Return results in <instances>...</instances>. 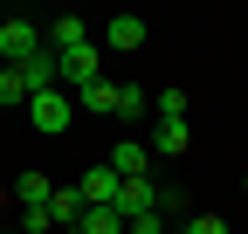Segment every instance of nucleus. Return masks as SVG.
I'll return each instance as SVG.
<instances>
[{
	"instance_id": "obj_1",
	"label": "nucleus",
	"mask_w": 248,
	"mask_h": 234,
	"mask_svg": "<svg viewBox=\"0 0 248 234\" xmlns=\"http://www.w3.org/2000/svg\"><path fill=\"white\" fill-rule=\"evenodd\" d=\"M35 55H42V28H35V21H7V14H0V62L21 69V62H35Z\"/></svg>"
},
{
	"instance_id": "obj_2",
	"label": "nucleus",
	"mask_w": 248,
	"mask_h": 234,
	"mask_svg": "<svg viewBox=\"0 0 248 234\" xmlns=\"http://www.w3.org/2000/svg\"><path fill=\"white\" fill-rule=\"evenodd\" d=\"M28 117H35V131H69V117H76V103L69 97H62V90H35V97H28Z\"/></svg>"
},
{
	"instance_id": "obj_3",
	"label": "nucleus",
	"mask_w": 248,
	"mask_h": 234,
	"mask_svg": "<svg viewBox=\"0 0 248 234\" xmlns=\"http://www.w3.org/2000/svg\"><path fill=\"white\" fill-rule=\"evenodd\" d=\"M117 220H138V214H159V186L152 179H117V200H110Z\"/></svg>"
},
{
	"instance_id": "obj_4",
	"label": "nucleus",
	"mask_w": 248,
	"mask_h": 234,
	"mask_svg": "<svg viewBox=\"0 0 248 234\" xmlns=\"http://www.w3.org/2000/svg\"><path fill=\"white\" fill-rule=\"evenodd\" d=\"M104 165L117 172V179H152V152H145V145H138V138H117Z\"/></svg>"
},
{
	"instance_id": "obj_5",
	"label": "nucleus",
	"mask_w": 248,
	"mask_h": 234,
	"mask_svg": "<svg viewBox=\"0 0 248 234\" xmlns=\"http://www.w3.org/2000/svg\"><path fill=\"white\" fill-rule=\"evenodd\" d=\"M83 42H90V21H83V14H55V21H48V35H42L48 55H69V48H83Z\"/></svg>"
},
{
	"instance_id": "obj_6",
	"label": "nucleus",
	"mask_w": 248,
	"mask_h": 234,
	"mask_svg": "<svg viewBox=\"0 0 248 234\" xmlns=\"http://www.w3.org/2000/svg\"><path fill=\"white\" fill-rule=\"evenodd\" d=\"M186 145H193V124H186V117H159V124H152V145H145V152H159V159H179Z\"/></svg>"
},
{
	"instance_id": "obj_7",
	"label": "nucleus",
	"mask_w": 248,
	"mask_h": 234,
	"mask_svg": "<svg viewBox=\"0 0 248 234\" xmlns=\"http://www.w3.org/2000/svg\"><path fill=\"white\" fill-rule=\"evenodd\" d=\"M55 69H62V83H97V42H83V48H69V55H55Z\"/></svg>"
},
{
	"instance_id": "obj_8",
	"label": "nucleus",
	"mask_w": 248,
	"mask_h": 234,
	"mask_svg": "<svg viewBox=\"0 0 248 234\" xmlns=\"http://www.w3.org/2000/svg\"><path fill=\"white\" fill-rule=\"evenodd\" d=\"M145 35H152V28H145L138 14H110V21H104V42H110V48H124V55L145 48Z\"/></svg>"
},
{
	"instance_id": "obj_9",
	"label": "nucleus",
	"mask_w": 248,
	"mask_h": 234,
	"mask_svg": "<svg viewBox=\"0 0 248 234\" xmlns=\"http://www.w3.org/2000/svg\"><path fill=\"white\" fill-rule=\"evenodd\" d=\"M69 103H76V110H90V117H117V83H104V76H97V83H83Z\"/></svg>"
},
{
	"instance_id": "obj_10",
	"label": "nucleus",
	"mask_w": 248,
	"mask_h": 234,
	"mask_svg": "<svg viewBox=\"0 0 248 234\" xmlns=\"http://www.w3.org/2000/svg\"><path fill=\"white\" fill-rule=\"evenodd\" d=\"M76 193H83V207H110V200H117V172L110 165H90Z\"/></svg>"
},
{
	"instance_id": "obj_11",
	"label": "nucleus",
	"mask_w": 248,
	"mask_h": 234,
	"mask_svg": "<svg viewBox=\"0 0 248 234\" xmlns=\"http://www.w3.org/2000/svg\"><path fill=\"white\" fill-rule=\"evenodd\" d=\"M48 227H83V193L76 186H55L48 193Z\"/></svg>"
},
{
	"instance_id": "obj_12",
	"label": "nucleus",
	"mask_w": 248,
	"mask_h": 234,
	"mask_svg": "<svg viewBox=\"0 0 248 234\" xmlns=\"http://www.w3.org/2000/svg\"><path fill=\"white\" fill-rule=\"evenodd\" d=\"M7 193L21 200V207H48V193H55V179H48V172H21V179H14Z\"/></svg>"
},
{
	"instance_id": "obj_13",
	"label": "nucleus",
	"mask_w": 248,
	"mask_h": 234,
	"mask_svg": "<svg viewBox=\"0 0 248 234\" xmlns=\"http://www.w3.org/2000/svg\"><path fill=\"white\" fill-rule=\"evenodd\" d=\"M145 110H152V103H145V90H138V83H117V117H124V124H138Z\"/></svg>"
},
{
	"instance_id": "obj_14",
	"label": "nucleus",
	"mask_w": 248,
	"mask_h": 234,
	"mask_svg": "<svg viewBox=\"0 0 248 234\" xmlns=\"http://www.w3.org/2000/svg\"><path fill=\"white\" fill-rule=\"evenodd\" d=\"M83 234H124V220L110 207H83Z\"/></svg>"
},
{
	"instance_id": "obj_15",
	"label": "nucleus",
	"mask_w": 248,
	"mask_h": 234,
	"mask_svg": "<svg viewBox=\"0 0 248 234\" xmlns=\"http://www.w3.org/2000/svg\"><path fill=\"white\" fill-rule=\"evenodd\" d=\"M179 234H228V220H221V214H186Z\"/></svg>"
},
{
	"instance_id": "obj_16",
	"label": "nucleus",
	"mask_w": 248,
	"mask_h": 234,
	"mask_svg": "<svg viewBox=\"0 0 248 234\" xmlns=\"http://www.w3.org/2000/svg\"><path fill=\"white\" fill-rule=\"evenodd\" d=\"M0 103H28V83H21V69H7V76H0Z\"/></svg>"
},
{
	"instance_id": "obj_17",
	"label": "nucleus",
	"mask_w": 248,
	"mask_h": 234,
	"mask_svg": "<svg viewBox=\"0 0 248 234\" xmlns=\"http://www.w3.org/2000/svg\"><path fill=\"white\" fill-rule=\"evenodd\" d=\"M159 117H186V90H159Z\"/></svg>"
},
{
	"instance_id": "obj_18",
	"label": "nucleus",
	"mask_w": 248,
	"mask_h": 234,
	"mask_svg": "<svg viewBox=\"0 0 248 234\" xmlns=\"http://www.w3.org/2000/svg\"><path fill=\"white\" fill-rule=\"evenodd\" d=\"M124 234H166V220L159 214H138V220H124Z\"/></svg>"
},
{
	"instance_id": "obj_19",
	"label": "nucleus",
	"mask_w": 248,
	"mask_h": 234,
	"mask_svg": "<svg viewBox=\"0 0 248 234\" xmlns=\"http://www.w3.org/2000/svg\"><path fill=\"white\" fill-rule=\"evenodd\" d=\"M166 214H186V193H179V186H166V193H159V220H166Z\"/></svg>"
},
{
	"instance_id": "obj_20",
	"label": "nucleus",
	"mask_w": 248,
	"mask_h": 234,
	"mask_svg": "<svg viewBox=\"0 0 248 234\" xmlns=\"http://www.w3.org/2000/svg\"><path fill=\"white\" fill-rule=\"evenodd\" d=\"M21 227L28 234H48V207H21Z\"/></svg>"
},
{
	"instance_id": "obj_21",
	"label": "nucleus",
	"mask_w": 248,
	"mask_h": 234,
	"mask_svg": "<svg viewBox=\"0 0 248 234\" xmlns=\"http://www.w3.org/2000/svg\"><path fill=\"white\" fill-rule=\"evenodd\" d=\"M0 76H7V62H0Z\"/></svg>"
},
{
	"instance_id": "obj_22",
	"label": "nucleus",
	"mask_w": 248,
	"mask_h": 234,
	"mask_svg": "<svg viewBox=\"0 0 248 234\" xmlns=\"http://www.w3.org/2000/svg\"><path fill=\"white\" fill-rule=\"evenodd\" d=\"M241 193H248V179H241Z\"/></svg>"
},
{
	"instance_id": "obj_23",
	"label": "nucleus",
	"mask_w": 248,
	"mask_h": 234,
	"mask_svg": "<svg viewBox=\"0 0 248 234\" xmlns=\"http://www.w3.org/2000/svg\"><path fill=\"white\" fill-rule=\"evenodd\" d=\"M166 234H179V227H166Z\"/></svg>"
}]
</instances>
